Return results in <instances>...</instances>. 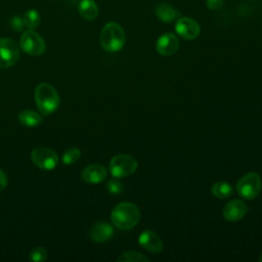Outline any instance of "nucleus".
Wrapping results in <instances>:
<instances>
[{"mask_svg": "<svg viewBox=\"0 0 262 262\" xmlns=\"http://www.w3.org/2000/svg\"><path fill=\"white\" fill-rule=\"evenodd\" d=\"M119 262H148L149 259L136 251H128V252H124L119 258H118Z\"/></svg>", "mask_w": 262, "mask_h": 262, "instance_id": "nucleus-20", "label": "nucleus"}, {"mask_svg": "<svg viewBox=\"0 0 262 262\" xmlns=\"http://www.w3.org/2000/svg\"><path fill=\"white\" fill-rule=\"evenodd\" d=\"M175 31L181 38L185 40H193L199 37L201 27L190 17H178L175 24Z\"/></svg>", "mask_w": 262, "mask_h": 262, "instance_id": "nucleus-9", "label": "nucleus"}, {"mask_svg": "<svg viewBox=\"0 0 262 262\" xmlns=\"http://www.w3.org/2000/svg\"><path fill=\"white\" fill-rule=\"evenodd\" d=\"M32 162L40 169L52 170L57 166V154L48 147H37L31 154Z\"/></svg>", "mask_w": 262, "mask_h": 262, "instance_id": "nucleus-8", "label": "nucleus"}, {"mask_svg": "<svg viewBox=\"0 0 262 262\" xmlns=\"http://www.w3.org/2000/svg\"><path fill=\"white\" fill-rule=\"evenodd\" d=\"M90 237L96 243H105L114 236V228L106 222H96L90 228Z\"/></svg>", "mask_w": 262, "mask_h": 262, "instance_id": "nucleus-14", "label": "nucleus"}, {"mask_svg": "<svg viewBox=\"0 0 262 262\" xmlns=\"http://www.w3.org/2000/svg\"><path fill=\"white\" fill-rule=\"evenodd\" d=\"M106 187H107V190L111 193H113V194H119V193H121L123 191V184L116 177L113 178V179H110L107 181Z\"/></svg>", "mask_w": 262, "mask_h": 262, "instance_id": "nucleus-23", "label": "nucleus"}, {"mask_svg": "<svg viewBox=\"0 0 262 262\" xmlns=\"http://www.w3.org/2000/svg\"><path fill=\"white\" fill-rule=\"evenodd\" d=\"M138 243L143 249L152 253H160L164 248L161 237L150 229H146L139 234Z\"/></svg>", "mask_w": 262, "mask_h": 262, "instance_id": "nucleus-12", "label": "nucleus"}, {"mask_svg": "<svg viewBox=\"0 0 262 262\" xmlns=\"http://www.w3.org/2000/svg\"><path fill=\"white\" fill-rule=\"evenodd\" d=\"M248 213V206L241 200H232L228 202L223 210V218L229 222H236L243 219Z\"/></svg>", "mask_w": 262, "mask_h": 262, "instance_id": "nucleus-11", "label": "nucleus"}, {"mask_svg": "<svg viewBox=\"0 0 262 262\" xmlns=\"http://www.w3.org/2000/svg\"><path fill=\"white\" fill-rule=\"evenodd\" d=\"M224 0H206V5L211 10H218L223 6Z\"/></svg>", "mask_w": 262, "mask_h": 262, "instance_id": "nucleus-25", "label": "nucleus"}, {"mask_svg": "<svg viewBox=\"0 0 262 262\" xmlns=\"http://www.w3.org/2000/svg\"><path fill=\"white\" fill-rule=\"evenodd\" d=\"M140 212L137 206L131 202L119 203L112 211L113 224L121 230L132 229L139 221Z\"/></svg>", "mask_w": 262, "mask_h": 262, "instance_id": "nucleus-1", "label": "nucleus"}, {"mask_svg": "<svg viewBox=\"0 0 262 262\" xmlns=\"http://www.w3.org/2000/svg\"><path fill=\"white\" fill-rule=\"evenodd\" d=\"M18 122L26 127H35L42 122V117L39 113L32 110H24L18 114Z\"/></svg>", "mask_w": 262, "mask_h": 262, "instance_id": "nucleus-17", "label": "nucleus"}, {"mask_svg": "<svg viewBox=\"0 0 262 262\" xmlns=\"http://www.w3.org/2000/svg\"><path fill=\"white\" fill-rule=\"evenodd\" d=\"M78 11L80 15L87 20H93L98 15V7L93 0L80 1L78 5Z\"/></svg>", "mask_w": 262, "mask_h": 262, "instance_id": "nucleus-16", "label": "nucleus"}, {"mask_svg": "<svg viewBox=\"0 0 262 262\" xmlns=\"http://www.w3.org/2000/svg\"><path fill=\"white\" fill-rule=\"evenodd\" d=\"M156 15L164 23H171L180 16V12L168 3H159L156 6Z\"/></svg>", "mask_w": 262, "mask_h": 262, "instance_id": "nucleus-15", "label": "nucleus"}, {"mask_svg": "<svg viewBox=\"0 0 262 262\" xmlns=\"http://www.w3.org/2000/svg\"><path fill=\"white\" fill-rule=\"evenodd\" d=\"M137 161L130 155H117L110 162V172L116 178L132 175L137 169Z\"/></svg>", "mask_w": 262, "mask_h": 262, "instance_id": "nucleus-5", "label": "nucleus"}, {"mask_svg": "<svg viewBox=\"0 0 262 262\" xmlns=\"http://www.w3.org/2000/svg\"><path fill=\"white\" fill-rule=\"evenodd\" d=\"M211 190H212V193L214 194V196H216L218 199H227L233 192L232 186L226 181L215 182L212 185Z\"/></svg>", "mask_w": 262, "mask_h": 262, "instance_id": "nucleus-18", "label": "nucleus"}, {"mask_svg": "<svg viewBox=\"0 0 262 262\" xmlns=\"http://www.w3.org/2000/svg\"><path fill=\"white\" fill-rule=\"evenodd\" d=\"M35 101L39 112L48 116L58 108L59 95L50 84L40 83L35 89Z\"/></svg>", "mask_w": 262, "mask_h": 262, "instance_id": "nucleus-3", "label": "nucleus"}, {"mask_svg": "<svg viewBox=\"0 0 262 262\" xmlns=\"http://www.w3.org/2000/svg\"><path fill=\"white\" fill-rule=\"evenodd\" d=\"M81 156V151L77 147H71L66 150L62 155V163L64 165H72L74 164Z\"/></svg>", "mask_w": 262, "mask_h": 262, "instance_id": "nucleus-21", "label": "nucleus"}, {"mask_svg": "<svg viewBox=\"0 0 262 262\" xmlns=\"http://www.w3.org/2000/svg\"><path fill=\"white\" fill-rule=\"evenodd\" d=\"M261 187V177L255 172L245 174L236 183V190L238 195L246 200H254L260 193Z\"/></svg>", "mask_w": 262, "mask_h": 262, "instance_id": "nucleus-4", "label": "nucleus"}, {"mask_svg": "<svg viewBox=\"0 0 262 262\" xmlns=\"http://www.w3.org/2000/svg\"><path fill=\"white\" fill-rule=\"evenodd\" d=\"M40 14L36 9L27 10L23 16L25 27H27L29 30L36 29L40 24Z\"/></svg>", "mask_w": 262, "mask_h": 262, "instance_id": "nucleus-19", "label": "nucleus"}, {"mask_svg": "<svg viewBox=\"0 0 262 262\" xmlns=\"http://www.w3.org/2000/svg\"><path fill=\"white\" fill-rule=\"evenodd\" d=\"M19 57V47L11 38H0V68L12 67Z\"/></svg>", "mask_w": 262, "mask_h": 262, "instance_id": "nucleus-7", "label": "nucleus"}, {"mask_svg": "<svg viewBox=\"0 0 262 262\" xmlns=\"http://www.w3.org/2000/svg\"><path fill=\"white\" fill-rule=\"evenodd\" d=\"M107 176L106 169L100 164H91L83 169L81 173L82 179L90 184L102 182Z\"/></svg>", "mask_w": 262, "mask_h": 262, "instance_id": "nucleus-13", "label": "nucleus"}, {"mask_svg": "<svg viewBox=\"0 0 262 262\" xmlns=\"http://www.w3.org/2000/svg\"><path fill=\"white\" fill-rule=\"evenodd\" d=\"M259 261H260V262H262V252H261V254H260V257H259Z\"/></svg>", "mask_w": 262, "mask_h": 262, "instance_id": "nucleus-27", "label": "nucleus"}, {"mask_svg": "<svg viewBox=\"0 0 262 262\" xmlns=\"http://www.w3.org/2000/svg\"><path fill=\"white\" fill-rule=\"evenodd\" d=\"M179 48V40L173 33H165L160 36L156 43L157 52L163 56H170L176 53Z\"/></svg>", "mask_w": 262, "mask_h": 262, "instance_id": "nucleus-10", "label": "nucleus"}, {"mask_svg": "<svg viewBox=\"0 0 262 262\" xmlns=\"http://www.w3.org/2000/svg\"><path fill=\"white\" fill-rule=\"evenodd\" d=\"M20 48L29 55L39 56L45 52L46 44L44 39L34 30L25 31L19 39Z\"/></svg>", "mask_w": 262, "mask_h": 262, "instance_id": "nucleus-6", "label": "nucleus"}, {"mask_svg": "<svg viewBox=\"0 0 262 262\" xmlns=\"http://www.w3.org/2000/svg\"><path fill=\"white\" fill-rule=\"evenodd\" d=\"M7 183H8L7 176L5 175V173L2 170H0V190L4 189L7 185Z\"/></svg>", "mask_w": 262, "mask_h": 262, "instance_id": "nucleus-26", "label": "nucleus"}, {"mask_svg": "<svg viewBox=\"0 0 262 262\" xmlns=\"http://www.w3.org/2000/svg\"><path fill=\"white\" fill-rule=\"evenodd\" d=\"M101 47L107 52L120 51L126 42L124 29L117 23L111 21L104 25L99 37Z\"/></svg>", "mask_w": 262, "mask_h": 262, "instance_id": "nucleus-2", "label": "nucleus"}, {"mask_svg": "<svg viewBox=\"0 0 262 262\" xmlns=\"http://www.w3.org/2000/svg\"><path fill=\"white\" fill-rule=\"evenodd\" d=\"M10 27L14 32H21L25 24L23 20V17L19 15H14L11 19H10Z\"/></svg>", "mask_w": 262, "mask_h": 262, "instance_id": "nucleus-24", "label": "nucleus"}, {"mask_svg": "<svg viewBox=\"0 0 262 262\" xmlns=\"http://www.w3.org/2000/svg\"><path fill=\"white\" fill-rule=\"evenodd\" d=\"M29 258L34 262H43L47 258V251L43 247H36L31 251Z\"/></svg>", "mask_w": 262, "mask_h": 262, "instance_id": "nucleus-22", "label": "nucleus"}]
</instances>
